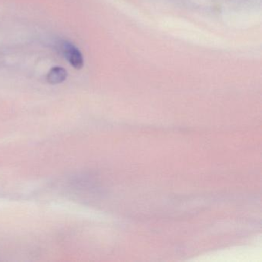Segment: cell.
I'll list each match as a JSON object with an SVG mask.
<instances>
[{
	"label": "cell",
	"mask_w": 262,
	"mask_h": 262,
	"mask_svg": "<svg viewBox=\"0 0 262 262\" xmlns=\"http://www.w3.org/2000/svg\"><path fill=\"white\" fill-rule=\"evenodd\" d=\"M61 47L64 57L69 63L76 70H81L84 67V58L79 48L69 41H63Z\"/></svg>",
	"instance_id": "6da1fadb"
},
{
	"label": "cell",
	"mask_w": 262,
	"mask_h": 262,
	"mask_svg": "<svg viewBox=\"0 0 262 262\" xmlns=\"http://www.w3.org/2000/svg\"><path fill=\"white\" fill-rule=\"evenodd\" d=\"M68 73L61 67H54L47 73V81L51 85H59L67 80Z\"/></svg>",
	"instance_id": "7a4b0ae2"
}]
</instances>
